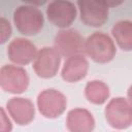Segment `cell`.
Masks as SVG:
<instances>
[{
  "instance_id": "18",
  "label": "cell",
  "mask_w": 132,
  "mask_h": 132,
  "mask_svg": "<svg viewBox=\"0 0 132 132\" xmlns=\"http://www.w3.org/2000/svg\"><path fill=\"white\" fill-rule=\"evenodd\" d=\"M107 7H116L124 2V0H101Z\"/></svg>"
},
{
  "instance_id": "10",
  "label": "cell",
  "mask_w": 132,
  "mask_h": 132,
  "mask_svg": "<svg viewBox=\"0 0 132 132\" xmlns=\"http://www.w3.org/2000/svg\"><path fill=\"white\" fill-rule=\"evenodd\" d=\"M36 46L28 39L15 38L8 45V57L11 62L16 65H27L34 61L37 56Z\"/></svg>"
},
{
  "instance_id": "14",
  "label": "cell",
  "mask_w": 132,
  "mask_h": 132,
  "mask_svg": "<svg viewBox=\"0 0 132 132\" xmlns=\"http://www.w3.org/2000/svg\"><path fill=\"white\" fill-rule=\"evenodd\" d=\"M112 36L123 51H132V22L120 21L114 24L111 30Z\"/></svg>"
},
{
  "instance_id": "20",
  "label": "cell",
  "mask_w": 132,
  "mask_h": 132,
  "mask_svg": "<svg viewBox=\"0 0 132 132\" xmlns=\"http://www.w3.org/2000/svg\"><path fill=\"white\" fill-rule=\"evenodd\" d=\"M127 96H128V100L132 103V86L128 89V92H127Z\"/></svg>"
},
{
  "instance_id": "6",
  "label": "cell",
  "mask_w": 132,
  "mask_h": 132,
  "mask_svg": "<svg viewBox=\"0 0 132 132\" xmlns=\"http://www.w3.org/2000/svg\"><path fill=\"white\" fill-rule=\"evenodd\" d=\"M61 55L55 47H42L33 62L35 73L41 78H51L59 70Z\"/></svg>"
},
{
  "instance_id": "17",
  "label": "cell",
  "mask_w": 132,
  "mask_h": 132,
  "mask_svg": "<svg viewBox=\"0 0 132 132\" xmlns=\"http://www.w3.org/2000/svg\"><path fill=\"white\" fill-rule=\"evenodd\" d=\"M0 130L2 132H7L11 130V123L9 119L6 117L5 111L3 108H1V125H0Z\"/></svg>"
},
{
  "instance_id": "16",
  "label": "cell",
  "mask_w": 132,
  "mask_h": 132,
  "mask_svg": "<svg viewBox=\"0 0 132 132\" xmlns=\"http://www.w3.org/2000/svg\"><path fill=\"white\" fill-rule=\"evenodd\" d=\"M11 35V27L8 21L4 18L0 19V42L4 43Z\"/></svg>"
},
{
  "instance_id": "1",
  "label": "cell",
  "mask_w": 132,
  "mask_h": 132,
  "mask_svg": "<svg viewBox=\"0 0 132 132\" xmlns=\"http://www.w3.org/2000/svg\"><path fill=\"white\" fill-rule=\"evenodd\" d=\"M85 53L96 63L103 64L113 59L116 46L108 35L95 32L85 41Z\"/></svg>"
},
{
  "instance_id": "9",
  "label": "cell",
  "mask_w": 132,
  "mask_h": 132,
  "mask_svg": "<svg viewBox=\"0 0 132 132\" xmlns=\"http://www.w3.org/2000/svg\"><path fill=\"white\" fill-rule=\"evenodd\" d=\"M48 20L59 28H67L76 18V8L68 0H54L46 8Z\"/></svg>"
},
{
  "instance_id": "7",
  "label": "cell",
  "mask_w": 132,
  "mask_h": 132,
  "mask_svg": "<svg viewBox=\"0 0 132 132\" xmlns=\"http://www.w3.org/2000/svg\"><path fill=\"white\" fill-rule=\"evenodd\" d=\"M80 20L91 27H100L108 19V7L101 0H77Z\"/></svg>"
},
{
  "instance_id": "11",
  "label": "cell",
  "mask_w": 132,
  "mask_h": 132,
  "mask_svg": "<svg viewBox=\"0 0 132 132\" xmlns=\"http://www.w3.org/2000/svg\"><path fill=\"white\" fill-rule=\"evenodd\" d=\"M6 106L9 114L19 125H28L34 119V105L29 99L14 97L7 102Z\"/></svg>"
},
{
  "instance_id": "8",
  "label": "cell",
  "mask_w": 132,
  "mask_h": 132,
  "mask_svg": "<svg viewBox=\"0 0 132 132\" xmlns=\"http://www.w3.org/2000/svg\"><path fill=\"white\" fill-rule=\"evenodd\" d=\"M85 41L81 35L73 29H63L55 37V48L61 56L70 57L85 53Z\"/></svg>"
},
{
  "instance_id": "15",
  "label": "cell",
  "mask_w": 132,
  "mask_h": 132,
  "mask_svg": "<svg viewBox=\"0 0 132 132\" xmlns=\"http://www.w3.org/2000/svg\"><path fill=\"white\" fill-rule=\"evenodd\" d=\"M86 98L93 104H103L109 97V88L100 80L89 81L85 88Z\"/></svg>"
},
{
  "instance_id": "5",
  "label": "cell",
  "mask_w": 132,
  "mask_h": 132,
  "mask_svg": "<svg viewBox=\"0 0 132 132\" xmlns=\"http://www.w3.org/2000/svg\"><path fill=\"white\" fill-rule=\"evenodd\" d=\"M66 97L55 89L42 91L37 97V106L39 112L48 119L60 117L66 109Z\"/></svg>"
},
{
  "instance_id": "2",
  "label": "cell",
  "mask_w": 132,
  "mask_h": 132,
  "mask_svg": "<svg viewBox=\"0 0 132 132\" xmlns=\"http://www.w3.org/2000/svg\"><path fill=\"white\" fill-rule=\"evenodd\" d=\"M13 22L16 29L24 35H36L43 26V15L41 11L32 6H20L13 13Z\"/></svg>"
},
{
  "instance_id": "4",
  "label": "cell",
  "mask_w": 132,
  "mask_h": 132,
  "mask_svg": "<svg viewBox=\"0 0 132 132\" xmlns=\"http://www.w3.org/2000/svg\"><path fill=\"white\" fill-rule=\"evenodd\" d=\"M29 77L27 71L14 65H4L0 70V86L1 88L12 94H21L27 90Z\"/></svg>"
},
{
  "instance_id": "3",
  "label": "cell",
  "mask_w": 132,
  "mask_h": 132,
  "mask_svg": "<svg viewBox=\"0 0 132 132\" xmlns=\"http://www.w3.org/2000/svg\"><path fill=\"white\" fill-rule=\"evenodd\" d=\"M107 123L114 129H126L132 125V103L122 97L111 99L105 107Z\"/></svg>"
},
{
  "instance_id": "12",
  "label": "cell",
  "mask_w": 132,
  "mask_h": 132,
  "mask_svg": "<svg viewBox=\"0 0 132 132\" xmlns=\"http://www.w3.org/2000/svg\"><path fill=\"white\" fill-rule=\"evenodd\" d=\"M89 68V63L82 54L70 56L66 59L62 68V78L68 82H75L82 79Z\"/></svg>"
},
{
  "instance_id": "13",
  "label": "cell",
  "mask_w": 132,
  "mask_h": 132,
  "mask_svg": "<svg viewBox=\"0 0 132 132\" xmlns=\"http://www.w3.org/2000/svg\"><path fill=\"white\" fill-rule=\"evenodd\" d=\"M66 126L71 132H90L94 129L95 121L89 110L85 108H75L68 112Z\"/></svg>"
},
{
  "instance_id": "19",
  "label": "cell",
  "mask_w": 132,
  "mask_h": 132,
  "mask_svg": "<svg viewBox=\"0 0 132 132\" xmlns=\"http://www.w3.org/2000/svg\"><path fill=\"white\" fill-rule=\"evenodd\" d=\"M25 3H28L32 6H41L43 5L47 0H22Z\"/></svg>"
}]
</instances>
